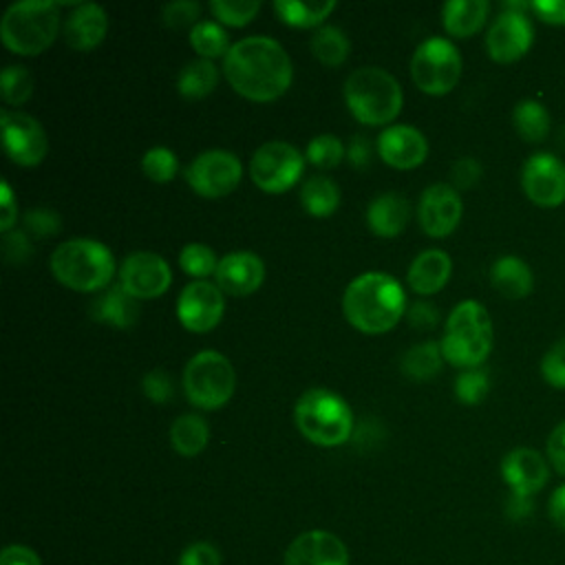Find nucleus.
<instances>
[{
	"label": "nucleus",
	"mask_w": 565,
	"mask_h": 565,
	"mask_svg": "<svg viewBox=\"0 0 565 565\" xmlns=\"http://www.w3.org/2000/svg\"><path fill=\"white\" fill-rule=\"evenodd\" d=\"M501 477L508 483L510 492L532 497L550 479V466L545 457L534 448H512L501 459Z\"/></svg>",
	"instance_id": "19"
},
{
	"label": "nucleus",
	"mask_w": 565,
	"mask_h": 565,
	"mask_svg": "<svg viewBox=\"0 0 565 565\" xmlns=\"http://www.w3.org/2000/svg\"><path fill=\"white\" fill-rule=\"evenodd\" d=\"M342 311L355 329L364 333H384L404 316L406 294L397 278L384 271H366L347 285Z\"/></svg>",
	"instance_id": "2"
},
{
	"label": "nucleus",
	"mask_w": 565,
	"mask_h": 565,
	"mask_svg": "<svg viewBox=\"0 0 565 565\" xmlns=\"http://www.w3.org/2000/svg\"><path fill=\"white\" fill-rule=\"evenodd\" d=\"M377 154L384 163L397 170H411L424 163L428 154V141L422 130L408 124H393L377 137Z\"/></svg>",
	"instance_id": "18"
},
{
	"label": "nucleus",
	"mask_w": 565,
	"mask_h": 565,
	"mask_svg": "<svg viewBox=\"0 0 565 565\" xmlns=\"http://www.w3.org/2000/svg\"><path fill=\"white\" fill-rule=\"evenodd\" d=\"M305 157L313 166L329 170V168H335L347 157V148L335 135H318L307 143Z\"/></svg>",
	"instance_id": "40"
},
{
	"label": "nucleus",
	"mask_w": 565,
	"mask_h": 565,
	"mask_svg": "<svg viewBox=\"0 0 565 565\" xmlns=\"http://www.w3.org/2000/svg\"><path fill=\"white\" fill-rule=\"evenodd\" d=\"M512 124L516 135L527 143L545 141L552 128L550 113L539 99H521L512 110Z\"/></svg>",
	"instance_id": "29"
},
{
	"label": "nucleus",
	"mask_w": 565,
	"mask_h": 565,
	"mask_svg": "<svg viewBox=\"0 0 565 565\" xmlns=\"http://www.w3.org/2000/svg\"><path fill=\"white\" fill-rule=\"evenodd\" d=\"M60 4L51 0H24L11 4L0 20L2 44L18 55H38L55 40Z\"/></svg>",
	"instance_id": "7"
},
{
	"label": "nucleus",
	"mask_w": 565,
	"mask_h": 565,
	"mask_svg": "<svg viewBox=\"0 0 565 565\" xmlns=\"http://www.w3.org/2000/svg\"><path fill=\"white\" fill-rule=\"evenodd\" d=\"M488 391H490V375L483 366L463 369L455 377V397L466 406H475L483 402Z\"/></svg>",
	"instance_id": "38"
},
{
	"label": "nucleus",
	"mask_w": 565,
	"mask_h": 565,
	"mask_svg": "<svg viewBox=\"0 0 565 565\" xmlns=\"http://www.w3.org/2000/svg\"><path fill=\"white\" fill-rule=\"evenodd\" d=\"M463 203L459 190L448 183L428 185L417 203V221L433 238H444L455 232L461 221Z\"/></svg>",
	"instance_id": "17"
},
{
	"label": "nucleus",
	"mask_w": 565,
	"mask_h": 565,
	"mask_svg": "<svg viewBox=\"0 0 565 565\" xmlns=\"http://www.w3.org/2000/svg\"><path fill=\"white\" fill-rule=\"evenodd\" d=\"M450 274H452V260L446 252L424 249L413 258L406 271V282L415 294L430 296V294H437L448 282Z\"/></svg>",
	"instance_id": "23"
},
{
	"label": "nucleus",
	"mask_w": 565,
	"mask_h": 565,
	"mask_svg": "<svg viewBox=\"0 0 565 565\" xmlns=\"http://www.w3.org/2000/svg\"><path fill=\"white\" fill-rule=\"evenodd\" d=\"M300 203L311 216H329L340 205V188L329 177H309L300 188Z\"/></svg>",
	"instance_id": "31"
},
{
	"label": "nucleus",
	"mask_w": 565,
	"mask_h": 565,
	"mask_svg": "<svg viewBox=\"0 0 565 565\" xmlns=\"http://www.w3.org/2000/svg\"><path fill=\"white\" fill-rule=\"evenodd\" d=\"M530 11L547 24L563 26L565 24V0H534L530 2Z\"/></svg>",
	"instance_id": "50"
},
{
	"label": "nucleus",
	"mask_w": 565,
	"mask_h": 565,
	"mask_svg": "<svg viewBox=\"0 0 565 565\" xmlns=\"http://www.w3.org/2000/svg\"><path fill=\"white\" fill-rule=\"evenodd\" d=\"M481 163L475 157H461L452 163L450 168V179H452V188L455 190H468L472 188L479 179H481Z\"/></svg>",
	"instance_id": "46"
},
{
	"label": "nucleus",
	"mask_w": 565,
	"mask_h": 565,
	"mask_svg": "<svg viewBox=\"0 0 565 565\" xmlns=\"http://www.w3.org/2000/svg\"><path fill=\"white\" fill-rule=\"evenodd\" d=\"M285 565H349V552L335 534L309 530L289 543Z\"/></svg>",
	"instance_id": "20"
},
{
	"label": "nucleus",
	"mask_w": 565,
	"mask_h": 565,
	"mask_svg": "<svg viewBox=\"0 0 565 565\" xmlns=\"http://www.w3.org/2000/svg\"><path fill=\"white\" fill-rule=\"evenodd\" d=\"M24 227L38 236V238H44V236H53L60 232L62 227V218L55 210L51 207H31L26 214H24Z\"/></svg>",
	"instance_id": "44"
},
{
	"label": "nucleus",
	"mask_w": 565,
	"mask_h": 565,
	"mask_svg": "<svg viewBox=\"0 0 565 565\" xmlns=\"http://www.w3.org/2000/svg\"><path fill=\"white\" fill-rule=\"evenodd\" d=\"M351 49L349 38L338 26H320L311 38V53L324 66H338L347 60Z\"/></svg>",
	"instance_id": "35"
},
{
	"label": "nucleus",
	"mask_w": 565,
	"mask_h": 565,
	"mask_svg": "<svg viewBox=\"0 0 565 565\" xmlns=\"http://www.w3.org/2000/svg\"><path fill=\"white\" fill-rule=\"evenodd\" d=\"M534 510V503H532V497H523V494H514L510 492L508 501H505V514L508 519L512 521H525Z\"/></svg>",
	"instance_id": "55"
},
{
	"label": "nucleus",
	"mask_w": 565,
	"mask_h": 565,
	"mask_svg": "<svg viewBox=\"0 0 565 565\" xmlns=\"http://www.w3.org/2000/svg\"><path fill=\"white\" fill-rule=\"evenodd\" d=\"M218 84V68L212 60H194L185 64L177 77V90L185 99H201Z\"/></svg>",
	"instance_id": "30"
},
{
	"label": "nucleus",
	"mask_w": 565,
	"mask_h": 565,
	"mask_svg": "<svg viewBox=\"0 0 565 565\" xmlns=\"http://www.w3.org/2000/svg\"><path fill=\"white\" fill-rule=\"evenodd\" d=\"M199 13H201V4L194 0H174L168 2L161 11L163 22L172 29H183V26H194L199 22Z\"/></svg>",
	"instance_id": "43"
},
{
	"label": "nucleus",
	"mask_w": 565,
	"mask_h": 565,
	"mask_svg": "<svg viewBox=\"0 0 565 565\" xmlns=\"http://www.w3.org/2000/svg\"><path fill=\"white\" fill-rule=\"evenodd\" d=\"M0 565H42L38 554L26 545H7L0 554Z\"/></svg>",
	"instance_id": "54"
},
{
	"label": "nucleus",
	"mask_w": 565,
	"mask_h": 565,
	"mask_svg": "<svg viewBox=\"0 0 565 565\" xmlns=\"http://www.w3.org/2000/svg\"><path fill=\"white\" fill-rule=\"evenodd\" d=\"M223 73L230 86L252 102L280 97L294 79L287 51L267 35H249L234 42L223 57Z\"/></svg>",
	"instance_id": "1"
},
{
	"label": "nucleus",
	"mask_w": 565,
	"mask_h": 565,
	"mask_svg": "<svg viewBox=\"0 0 565 565\" xmlns=\"http://www.w3.org/2000/svg\"><path fill=\"white\" fill-rule=\"evenodd\" d=\"M298 430L316 446H340L353 433V413L349 404L329 388L305 391L294 406Z\"/></svg>",
	"instance_id": "6"
},
{
	"label": "nucleus",
	"mask_w": 565,
	"mask_h": 565,
	"mask_svg": "<svg viewBox=\"0 0 565 565\" xmlns=\"http://www.w3.org/2000/svg\"><path fill=\"white\" fill-rule=\"evenodd\" d=\"M411 75L419 90L446 95L461 77V55L450 40L428 38L413 53Z\"/></svg>",
	"instance_id": "9"
},
{
	"label": "nucleus",
	"mask_w": 565,
	"mask_h": 565,
	"mask_svg": "<svg viewBox=\"0 0 565 565\" xmlns=\"http://www.w3.org/2000/svg\"><path fill=\"white\" fill-rule=\"evenodd\" d=\"M225 311L223 291L216 282L210 280H192L188 282L177 300V318L179 322L194 333H205L214 329Z\"/></svg>",
	"instance_id": "14"
},
{
	"label": "nucleus",
	"mask_w": 565,
	"mask_h": 565,
	"mask_svg": "<svg viewBox=\"0 0 565 565\" xmlns=\"http://www.w3.org/2000/svg\"><path fill=\"white\" fill-rule=\"evenodd\" d=\"M437 309L428 300H417L408 307V322L417 329H433L437 324Z\"/></svg>",
	"instance_id": "52"
},
{
	"label": "nucleus",
	"mask_w": 565,
	"mask_h": 565,
	"mask_svg": "<svg viewBox=\"0 0 565 565\" xmlns=\"http://www.w3.org/2000/svg\"><path fill=\"white\" fill-rule=\"evenodd\" d=\"M210 11L223 24L245 26L260 11V2H256V0H212Z\"/></svg>",
	"instance_id": "41"
},
{
	"label": "nucleus",
	"mask_w": 565,
	"mask_h": 565,
	"mask_svg": "<svg viewBox=\"0 0 565 565\" xmlns=\"http://www.w3.org/2000/svg\"><path fill=\"white\" fill-rule=\"evenodd\" d=\"M521 188L539 207L565 203V163L552 152H534L521 168Z\"/></svg>",
	"instance_id": "12"
},
{
	"label": "nucleus",
	"mask_w": 565,
	"mask_h": 565,
	"mask_svg": "<svg viewBox=\"0 0 565 565\" xmlns=\"http://www.w3.org/2000/svg\"><path fill=\"white\" fill-rule=\"evenodd\" d=\"M0 201H2V212H0V227L2 232H11L13 230V223L18 218V203H15V196H13V190L7 181H2L0 185Z\"/></svg>",
	"instance_id": "53"
},
{
	"label": "nucleus",
	"mask_w": 565,
	"mask_h": 565,
	"mask_svg": "<svg viewBox=\"0 0 565 565\" xmlns=\"http://www.w3.org/2000/svg\"><path fill=\"white\" fill-rule=\"evenodd\" d=\"M444 360L459 369H475L486 362L492 351V320L477 300L459 302L444 327Z\"/></svg>",
	"instance_id": "3"
},
{
	"label": "nucleus",
	"mask_w": 565,
	"mask_h": 565,
	"mask_svg": "<svg viewBox=\"0 0 565 565\" xmlns=\"http://www.w3.org/2000/svg\"><path fill=\"white\" fill-rule=\"evenodd\" d=\"M545 450L552 468L565 477V419L552 428Z\"/></svg>",
	"instance_id": "49"
},
{
	"label": "nucleus",
	"mask_w": 565,
	"mask_h": 565,
	"mask_svg": "<svg viewBox=\"0 0 565 565\" xmlns=\"http://www.w3.org/2000/svg\"><path fill=\"white\" fill-rule=\"evenodd\" d=\"M411 218L408 201L397 192L377 194L366 207V225L373 234L391 238L397 236Z\"/></svg>",
	"instance_id": "24"
},
{
	"label": "nucleus",
	"mask_w": 565,
	"mask_h": 565,
	"mask_svg": "<svg viewBox=\"0 0 565 565\" xmlns=\"http://www.w3.org/2000/svg\"><path fill=\"white\" fill-rule=\"evenodd\" d=\"M141 391L143 395L154 404H166L174 395V386L170 375L163 369H152L141 377Z\"/></svg>",
	"instance_id": "45"
},
{
	"label": "nucleus",
	"mask_w": 565,
	"mask_h": 565,
	"mask_svg": "<svg viewBox=\"0 0 565 565\" xmlns=\"http://www.w3.org/2000/svg\"><path fill=\"white\" fill-rule=\"evenodd\" d=\"M2 254L11 265H20L31 256V243L24 232L11 230L2 238Z\"/></svg>",
	"instance_id": "48"
},
{
	"label": "nucleus",
	"mask_w": 565,
	"mask_h": 565,
	"mask_svg": "<svg viewBox=\"0 0 565 565\" xmlns=\"http://www.w3.org/2000/svg\"><path fill=\"white\" fill-rule=\"evenodd\" d=\"M33 75L20 64H11L0 73V95L9 106H20L33 95Z\"/></svg>",
	"instance_id": "36"
},
{
	"label": "nucleus",
	"mask_w": 565,
	"mask_h": 565,
	"mask_svg": "<svg viewBox=\"0 0 565 565\" xmlns=\"http://www.w3.org/2000/svg\"><path fill=\"white\" fill-rule=\"evenodd\" d=\"M179 265L188 276H192L196 280H205V276L216 274L218 260L210 245L188 243V245H183V249L179 254Z\"/></svg>",
	"instance_id": "37"
},
{
	"label": "nucleus",
	"mask_w": 565,
	"mask_h": 565,
	"mask_svg": "<svg viewBox=\"0 0 565 565\" xmlns=\"http://www.w3.org/2000/svg\"><path fill=\"white\" fill-rule=\"evenodd\" d=\"M90 313L99 322L128 329L139 318V302L121 285H113V287H106V291L95 298Z\"/></svg>",
	"instance_id": "26"
},
{
	"label": "nucleus",
	"mask_w": 565,
	"mask_h": 565,
	"mask_svg": "<svg viewBox=\"0 0 565 565\" xmlns=\"http://www.w3.org/2000/svg\"><path fill=\"white\" fill-rule=\"evenodd\" d=\"M7 154L20 166H38L49 152V139L40 121L26 113L4 108L0 113Z\"/></svg>",
	"instance_id": "13"
},
{
	"label": "nucleus",
	"mask_w": 565,
	"mask_h": 565,
	"mask_svg": "<svg viewBox=\"0 0 565 565\" xmlns=\"http://www.w3.org/2000/svg\"><path fill=\"white\" fill-rule=\"evenodd\" d=\"M371 141H369V137H364V135H353L351 137V141H349V146H347V161L353 166V168H358V170H362V168H366L369 163H371Z\"/></svg>",
	"instance_id": "51"
},
{
	"label": "nucleus",
	"mask_w": 565,
	"mask_h": 565,
	"mask_svg": "<svg viewBox=\"0 0 565 565\" xmlns=\"http://www.w3.org/2000/svg\"><path fill=\"white\" fill-rule=\"evenodd\" d=\"M333 9H335V2H333V0H327V2L276 0V2H274V11L278 13V18H280L282 22H287L289 26H300V29L318 26Z\"/></svg>",
	"instance_id": "32"
},
{
	"label": "nucleus",
	"mask_w": 565,
	"mask_h": 565,
	"mask_svg": "<svg viewBox=\"0 0 565 565\" xmlns=\"http://www.w3.org/2000/svg\"><path fill=\"white\" fill-rule=\"evenodd\" d=\"M305 168V157L287 141H265L249 161L252 181L269 194H278L296 185Z\"/></svg>",
	"instance_id": "10"
},
{
	"label": "nucleus",
	"mask_w": 565,
	"mask_h": 565,
	"mask_svg": "<svg viewBox=\"0 0 565 565\" xmlns=\"http://www.w3.org/2000/svg\"><path fill=\"white\" fill-rule=\"evenodd\" d=\"M190 46L201 55V60H212L230 51V38L225 29L212 20H199L190 29Z\"/></svg>",
	"instance_id": "34"
},
{
	"label": "nucleus",
	"mask_w": 565,
	"mask_h": 565,
	"mask_svg": "<svg viewBox=\"0 0 565 565\" xmlns=\"http://www.w3.org/2000/svg\"><path fill=\"white\" fill-rule=\"evenodd\" d=\"M488 13V0H448L441 7V22L450 35L470 38L486 24Z\"/></svg>",
	"instance_id": "27"
},
{
	"label": "nucleus",
	"mask_w": 565,
	"mask_h": 565,
	"mask_svg": "<svg viewBox=\"0 0 565 565\" xmlns=\"http://www.w3.org/2000/svg\"><path fill=\"white\" fill-rule=\"evenodd\" d=\"M444 362L439 342H419L402 358V371L413 380H430L439 373Z\"/></svg>",
	"instance_id": "33"
},
{
	"label": "nucleus",
	"mask_w": 565,
	"mask_h": 565,
	"mask_svg": "<svg viewBox=\"0 0 565 565\" xmlns=\"http://www.w3.org/2000/svg\"><path fill=\"white\" fill-rule=\"evenodd\" d=\"M547 516L550 521L565 532V483H561L552 494H550V501H547Z\"/></svg>",
	"instance_id": "56"
},
{
	"label": "nucleus",
	"mask_w": 565,
	"mask_h": 565,
	"mask_svg": "<svg viewBox=\"0 0 565 565\" xmlns=\"http://www.w3.org/2000/svg\"><path fill=\"white\" fill-rule=\"evenodd\" d=\"M234 388L236 373L223 353L203 349L188 360L183 369V391L190 404L203 411L221 408L234 395Z\"/></svg>",
	"instance_id": "8"
},
{
	"label": "nucleus",
	"mask_w": 565,
	"mask_h": 565,
	"mask_svg": "<svg viewBox=\"0 0 565 565\" xmlns=\"http://www.w3.org/2000/svg\"><path fill=\"white\" fill-rule=\"evenodd\" d=\"M179 565H221V552L212 543L196 541L181 552Z\"/></svg>",
	"instance_id": "47"
},
{
	"label": "nucleus",
	"mask_w": 565,
	"mask_h": 565,
	"mask_svg": "<svg viewBox=\"0 0 565 565\" xmlns=\"http://www.w3.org/2000/svg\"><path fill=\"white\" fill-rule=\"evenodd\" d=\"M490 282L503 298L521 300L532 291L534 274L523 258L501 256L490 267Z\"/></svg>",
	"instance_id": "25"
},
{
	"label": "nucleus",
	"mask_w": 565,
	"mask_h": 565,
	"mask_svg": "<svg viewBox=\"0 0 565 565\" xmlns=\"http://www.w3.org/2000/svg\"><path fill=\"white\" fill-rule=\"evenodd\" d=\"M216 285L230 296H249L265 280V263L254 252H232L218 260Z\"/></svg>",
	"instance_id": "21"
},
{
	"label": "nucleus",
	"mask_w": 565,
	"mask_h": 565,
	"mask_svg": "<svg viewBox=\"0 0 565 565\" xmlns=\"http://www.w3.org/2000/svg\"><path fill=\"white\" fill-rule=\"evenodd\" d=\"M210 439V426L201 415L188 413L172 422L170 426V446L181 457L199 455Z\"/></svg>",
	"instance_id": "28"
},
{
	"label": "nucleus",
	"mask_w": 565,
	"mask_h": 565,
	"mask_svg": "<svg viewBox=\"0 0 565 565\" xmlns=\"http://www.w3.org/2000/svg\"><path fill=\"white\" fill-rule=\"evenodd\" d=\"M172 282V271L166 258L154 252H132L119 269V285L137 300H148L166 294Z\"/></svg>",
	"instance_id": "16"
},
{
	"label": "nucleus",
	"mask_w": 565,
	"mask_h": 565,
	"mask_svg": "<svg viewBox=\"0 0 565 565\" xmlns=\"http://www.w3.org/2000/svg\"><path fill=\"white\" fill-rule=\"evenodd\" d=\"M108 31V15L95 2H79L64 22V40L75 51L95 49Z\"/></svg>",
	"instance_id": "22"
},
{
	"label": "nucleus",
	"mask_w": 565,
	"mask_h": 565,
	"mask_svg": "<svg viewBox=\"0 0 565 565\" xmlns=\"http://www.w3.org/2000/svg\"><path fill=\"white\" fill-rule=\"evenodd\" d=\"M241 177L243 163L227 150H205L185 168L188 185L205 199H221L230 194L238 185Z\"/></svg>",
	"instance_id": "11"
},
{
	"label": "nucleus",
	"mask_w": 565,
	"mask_h": 565,
	"mask_svg": "<svg viewBox=\"0 0 565 565\" xmlns=\"http://www.w3.org/2000/svg\"><path fill=\"white\" fill-rule=\"evenodd\" d=\"M344 99L351 115L369 126L391 124L402 110L397 79L380 66H360L344 82Z\"/></svg>",
	"instance_id": "5"
},
{
	"label": "nucleus",
	"mask_w": 565,
	"mask_h": 565,
	"mask_svg": "<svg viewBox=\"0 0 565 565\" xmlns=\"http://www.w3.org/2000/svg\"><path fill=\"white\" fill-rule=\"evenodd\" d=\"M541 375L550 386L565 391V335L543 353Z\"/></svg>",
	"instance_id": "42"
},
{
	"label": "nucleus",
	"mask_w": 565,
	"mask_h": 565,
	"mask_svg": "<svg viewBox=\"0 0 565 565\" xmlns=\"http://www.w3.org/2000/svg\"><path fill=\"white\" fill-rule=\"evenodd\" d=\"M534 42V26L521 11H501L486 33L488 55L499 64L521 60Z\"/></svg>",
	"instance_id": "15"
},
{
	"label": "nucleus",
	"mask_w": 565,
	"mask_h": 565,
	"mask_svg": "<svg viewBox=\"0 0 565 565\" xmlns=\"http://www.w3.org/2000/svg\"><path fill=\"white\" fill-rule=\"evenodd\" d=\"M51 271L68 289L99 291L113 280L115 258L99 241L71 238L53 249Z\"/></svg>",
	"instance_id": "4"
},
{
	"label": "nucleus",
	"mask_w": 565,
	"mask_h": 565,
	"mask_svg": "<svg viewBox=\"0 0 565 565\" xmlns=\"http://www.w3.org/2000/svg\"><path fill=\"white\" fill-rule=\"evenodd\" d=\"M177 168H179L177 154L163 146H154L141 157V170L154 183L172 181L177 174Z\"/></svg>",
	"instance_id": "39"
}]
</instances>
